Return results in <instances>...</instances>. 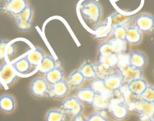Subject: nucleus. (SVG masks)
Returning <instances> with one entry per match:
<instances>
[{
    "label": "nucleus",
    "instance_id": "obj_28",
    "mask_svg": "<svg viewBox=\"0 0 154 121\" xmlns=\"http://www.w3.org/2000/svg\"><path fill=\"white\" fill-rule=\"evenodd\" d=\"M66 114L60 108H53L47 112L45 121H65Z\"/></svg>",
    "mask_w": 154,
    "mask_h": 121
},
{
    "label": "nucleus",
    "instance_id": "obj_16",
    "mask_svg": "<svg viewBox=\"0 0 154 121\" xmlns=\"http://www.w3.org/2000/svg\"><path fill=\"white\" fill-rule=\"evenodd\" d=\"M96 94V92L91 87H86L77 90L75 96L82 104L92 105Z\"/></svg>",
    "mask_w": 154,
    "mask_h": 121
},
{
    "label": "nucleus",
    "instance_id": "obj_19",
    "mask_svg": "<svg viewBox=\"0 0 154 121\" xmlns=\"http://www.w3.org/2000/svg\"><path fill=\"white\" fill-rule=\"evenodd\" d=\"M119 63V55L114 54H107L99 55V63L109 69H117Z\"/></svg>",
    "mask_w": 154,
    "mask_h": 121
},
{
    "label": "nucleus",
    "instance_id": "obj_11",
    "mask_svg": "<svg viewBox=\"0 0 154 121\" xmlns=\"http://www.w3.org/2000/svg\"><path fill=\"white\" fill-rule=\"evenodd\" d=\"M70 90L67 81L63 79V81L51 86L48 96L54 99H63L69 94Z\"/></svg>",
    "mask_w": 154,
    "mask_h": 121
},
{
    "label": "nucleus",
    "instance_id": "obj_23",
    "mask_svg": "<svg viewBox=\"0 0 154 121\" xmlns=\"http://www.w3.org/2000/svg\"><path fill=\"white\" fill-rule=\"evenodd\" d=\"M66 81H67L70 89L75 90V89L80 88L84 83L85 79L83 77V75H81V72H79V70L75 69L69 75Z\"/></svg>",
    "mask_w": 154,
    "mask_h": 121
},
{
    "label": "nucleus",
    "instance_id": "obj_14",
    "mask_svg": "<svg viewBox=\"0 0 154 121\" xmlns=\"http://www.w3.org/2000/svg\"><path fill=\"white\" fill-rule=\"evenodd\" d=\"M143 39V33L135 26H128L126 29L125 41L128 45H137L141 42Z\"/></svg>",
    "mask_w": 154,
    "mask_h": 121
},
{
    "label": "nucleus",
    "instance_id": "obj_34",
    "mask_svg": "<svg viewBox=\"0 0 154 121\" xmlns=\"http://www.w3.org/2000/svg\"><path fill=\"white\" fill-rule=\"evenodd\" d=\"M9 41L6 39H0V60H3L5 59L6 51H7L8 45Z\"/></svg>",
    "mask_w": 154,
    "mask_h": 121
},
{
    "label": "nucleus",
    "instance_id": "obj_9",
    "mask_svg": "<svg viewBox=\"0 0 154 121\" xmlns=\"http://www.w3.org/2000/svg\"><path fill=\"white\" fill-rule=\"evenodd\" d=\"M109 111L111 116L116 120L122 121L127 118L129 114V105L125 102H111L109 107Z\"/></svg>",
    "mask_w": 154,
    "mask_h": 121
},
{
    "label": "nucleus",
    "instance_id": "obj_13",
    "mask_svg": "<svg viewBox=\"0 0 154 121\" xmlns=\"http://www.w3.org/2000/svg\"><path fill=\"white\" fill-rule=\"evenodd\" d=\"M147 86H148L147 82L142 78L130 81L129 84H126V87L127 91L129 93V94H131L132 96H135L136 99H138L144 93V91L146 90Z\"/></svg>",
    "mask_w": 154,
    "mask_h": 121
},
{
    "label": "nucleus",
    "instance_id": "obj_32",
    "mask_svg": "<svg viewBox=\"0 0 154 121\" xmlns=\"http://www.w3.org/2000/svg\"><path fill=\"white\" fill-rule=\"evenodd\" d=\"M87 121H109L108 117L104 114L103 111L95 112L90 114L87 119Z\"/></svg>",
    "mask_w": 154,
    "mask_h": 121
},
{
    "label": "nucleus",
    "instance_id": "obj_30",
    "mask_svg": "<svg viewBox=\"0 0 154 121\" xmlns=\"http://www.w3.org/2000/svg\"><path fill=\"white\" fill-rule=\"evenodd\" d=\"M126 26H121L113 28L111 34V39L125 41V38H126Z\"/></svg>",
    "mask_w": 154,
    "mask_h": 121
},
{
    "label": "nucleus",
    "instance_id": "obj_22",
    "mask_svg": "<svg viewBox=\"0 0 154 121\" xmlns=\"http://www.w3.org/2000/svg\"><path fill=\"white\" fill-rule=\"evenodd\" d=\"M57 67V62L51 55H45L38 66V72L41 75H46Z\"/></svg>",
    "mask_w": 154,
    "mask_h": 121
},
{
    "label": "nucleus",
    "instance_id": "obj_29",
    "mask_svg": "<svg viewBox=\"0 0 154 121\" xmlns=\"http://www.w3.org/2000/svg\"><path fill=\"white\" fill-rule=\"evenodd\" d=\"M95 31L96 33V37L97 39H103L111 36L112 29H111V26L108 25V21H105L103 23L96 26Z\"/></svg>",
    "mask_w": 154,
    "mask_h": 121
},
{
    "label": "nucleus",
    "instance_id": "obj_24",
    "mask_svg": "<svg viewBox=\"0 0 154 121\" xmlns=\"http://www.w3.org/2000/svg\"><path fill=\"white\" fill-rule=\"evenodd\" d=\"M111 19V29L113 28L116 26H126L127 27L128 26H129V23H131V21L132 20L133 17H126L123 16L121 14L117 13V12H115L114 14H113L110 17Z\"/></svg>",
    "mask_w": 154,
    "mask_h": 121
},
{
    "label": "nucleus",
    "instance_id": "obj_37",
    "mask_svg": "<svg viewBox=\"0 0 154 121\" xmlns=\"http://www.w3.org/2000/svg\"><path fill=\"white\" fill-rule=\"evenodd\" d=\"M2 1H3V0H0V2H2Z\"/></svg>",
    "mask_w": 154,
    "mask_h": 121
},
{
    "label": "nucleus",
    "instance_id": "obj_8",
    "mask_svg": "<svg viewBox=\"0 0 154 121\" xmlns=\"http://www.w3.org/2000/svg\"><path fill=\"white\" fill-rule=\"evenodd\" d=\"M33 9L29 5L28 7L16 17L17 29L20 31H29L32 28Z\"/></svg>",
    "mask_w": 154,
    "mask_h": 121
},
{
    "label": "nucleus",
    "instance_id": "obj_27",
    "mask_svg": "<svg viewBox=\"0 0 154 121\" xmlns=\"http://www.w3.org/2000/svg\"><path fill=\"white\" fill-rule=\"evenodd\" d=\"M12 67L18 72L20 74H26L31 70L32 66H30L29 63L26 60L25 57L23 58L19 59L17 61L14 62L12 63Z\"/></svg>",
    "mask_w": 154,
    "mask_h": 121
},
{
    "label": "nucleus",
    "instance_id": "obj_21",
    "mask_svg": "<svg viewBox=\"0 0 154 121\" xmlns=\"http://www.w3.org/2000/svg\"><path fill=\"white\" fill-rule=\"evenodd\" d=\"M45 79L50 85H54L64 79V71L60 66H57L45 75Z\"/></svg>",
    "mask_w": 154,
    "mask_h": 121
},
{
    "label": "nucleus",
    "instance_id": "obj_25",
    "mask_svg": "<svg viewBox=\"0 0 154 121\" xmlns=\"http://www.w3.org/2000/svg\"><path fill=\"white\" fill-rule=\"evenodd\" d=\"M79 72L85 80H95L97 78L95 64L92 63H85L78 69Z\"/></svg>",
    "mask_w": 154,
    "mask_h": 121
},
{
    "label": "nucleus",
    "instance_id": "obj_1",
    "mask_svg": "<svg viewBox=\"0 0 154 121\" xmlns=\"http://www.w3.org/2000/svg\"><path fill=\"white\" fill-rule=\"evenodd\" d=\"M79 13L87 23L97 26L102 19V6L96 0H84L79 5Z\"/></svg>",
    "mask_w": 154,
    "mask_h": 121
},
{
    "label": "nucleus",
    "instance_id": "obj_10",
    "mask_svg": "<svg viewBox=\"0 0 154 121\" xmlns=\"http://www.w3.org/2000/svg\"><path fill=\"white\" fill-rule=\"evenodd\" d=\"M102 81L105 87L111 92L118 91L122 88V87H123V78L119 70H117L114 73L105 77Z\"/></svg>",
    "mask_w": 154,
    "mask_h": 121
},
{
    "label": "nucleus",
    "instance_id": "obj_36",
    "mask_svg": "<svg viewBox=\"0 0 154 121\" xmlns=\"http://www.w3.org/2000/svg\"><path fill=\"white\" fill-rule=\"evenodd\" d=\"M114 121H120V120H114Z\"/></svg>",
    "mask_w": 154,
    "mask_h": 121
},
{
    "label": "nucleus",
    "instance_id": "obj_39",
    "mask_svg": "<svg viewBox=\"0 0 154 121\" xmlns=\"http://www.w3.org/2000/svg\"><path fill=\"white\" fill-rule=\"evenodd\" d=\"M153 73H154V71H153Z\"/></svg>",
    "mask_w": 154,
    "mask_h": 121
},
{
    "label": "nucleus",
    "instance_id": "obj_31",
    "mask_svg": "<svg viewBox=\"0 0 154 121\" xmlns=\"http://www.w3.org/2000/svg\"><path fill=\"white\" fill-rule=\"evenodd\" d=\"M140 99L154 103V86L148 85L144 93L140 96Z\"/></svg>",
    "mask_w": 154,
    "mask_h": 121
},
{
    "label": "nucleus",
    "instance_id": "obj_5",
    "mask_svg": "<svg viewBox=\"0 0 154 121\" xmlns=\"http://www.w3.org/2000/svg\"><path fill=\"white\" fill-rule=\"evenodd\" d=\"M28 6V0H6L2 10L9 16L16 18Z\"/></svg>",
    "mask_w": 154,
    "mask_h": 121
},
{
    "label": "nucleus",
    "instance_id": "obj_6",
    "mask_svg": "<svg viewBox=\"0 0 154 121\" xmlns=\"http://www.w3.org/2000/svg\"><path fill=\"white\" fill-rule=\"evenodd\" d=\"M135 26L142 33H152L154 31V17L147 13H141L135 17Z\"/></svg>",
    "mask_w": 154,
    "mask_h": 121
},
{
    "label": "nucleus",
    "instance_id": "obj_26",
    "mask_svg": "<svg viewBox=\"0 0 154 121\" xmlns=\"http://www.w3.org/2000/svg\"><path fill=\"white\" fill-rule=\"evenodd\" d=\"M110 45H111V50H112L113 54H117V55H121L125 53L127 48V43L126 41L117 40V39H111L108 40Z\"/></svg>",
    "mask_w": 154,
    "mask_h": 121
},
{
    "label": "nucleus",
    "instance_id": "obj_4",
    "mask_svg": "<svg viewBox=\"0 0 154 121\" xmlns=\"http://www.w3.org/2000/svg\"><path fill=\"white\" fill-rule=\"evenodd\" d=\"M51 85L45 81V78L37 77L31 81L29 91L32 96L35 98H43L48 96Z\"/></svg>",
    "mask_w": 154,
    "mask_h": 121
},
{
    "label": "nucleus",
    "instance_id": "obj_33",
    "mask_svg": "<svg viewBox=\"0 0 154 121\" xmlns=\"http://www.w3.org/2000/svg\"><path fill=\"white\" fill-rule=\"evenodd\" d=\"M98 53L99 55H103V54H113L112 50H111V45L108 41L103 42L101 45H99V48H98Z\"/></svg>",
    "mask_w": 154,
    "mask_h": 121
},
{
    "label": "nucleus",
    "instance_id": "obj_17",
    "mask_svg": "<svg viewBox=\"0 0 154 121\" xmlns=\"http://www.w3.org/2000/svg\"><path fill=\"white\" fill-rule=\"evenodd\" d=\"M16 109V101L10 94H3L0 96V111L5 114H11Z\"/></svg>",
    "mask_w": 154,
    "mask_h": 121
},
{
    "label": "nucleus",
    "instance_id": "obj_2",
    "mask_svg": "<svg viewBox=\"0 0 154 121\" xmlns=\"http://www.w3.org/2000/svg\"><path fill=\"white\" fill-rule=\"evenodd\" d=\"M130 111L137 113L141 118L154 117V103L145 102L139 98L134 99L129 104Z\"/></svg>",
    "mask_w": 154,
    "mask_h": 121
},
{
    "label": "nucleus",
    "instance_id": "obj_15",
    "mask_svg": "<svg viewBox=\"0 0 154 121\" xmlns=\"http://www.w3.org/2000/svg\"><path fill=\"white\" fill-rule=\"evenodd\" d=\"M0 77L8 87L11 86L17 79V75L14 72L6 62L0 65Z\"/></svg>",
    "mask_w": 154,
    "mask_h": 121
},
{
    "label": "nucleus",
    "instance_id": "obj_20",
    "mask_svg": "<svg viewBox=\"0 0 154 121\" xmlns=\"http://www.w3.org/2000/svg\"><path fill=\"white\" fill-rule=\"evenodd\" d=\"M111 104V99L110 96L96 93L92 105L96 111H103L105 110L108 109Z\"/></svg>",
    "mask_w": 154,
    "mask_h": 121
},
{
    "label": "nucleus",
    "instance_id": "obj_35",
    "mask_svg": "<svg viewBox=\"0 0 154 121\" xmlns=\"http://www.w3.org/2000/svg\"><path fill=\"white\" fill-rule=\"evenodd\" d=\"M141 121H154V117H151V118H141Z\"/></svg>",
    "mask_w": 154,
    "mask_h": 121
},
{
    "label": "nucleus",
    "instance_id": "obj_3",
    "mask_svg": "<svg viewBox=\"0 0 154 121\" xmlns=\"http://www.w3.org/2000/svg\"><path fill=\"white\" fill-rule=\"evenodd\" d=\"M60 109L66 115H70L72 118L75 119L81 115L84 111V106L76 96H74L63 100L60 104Z\"/></svg>",
    "mask_w": 154,
    "mask_h": 121
},
{
    "label": "nucleus",
    "instance_id": "obj_38",
    "mask_svg": "<svg viewBox=\"0 0 154 121\" xmlns=\"http://www.w3.org/2000/svg\"><path fill=\"white\" fill-rule=\"evenodd\" d=\"M0 85H1V82H0Z\"/></svg>",
    "mask_w": 154,
    "mask_h": 121
},
{
    "label": "nucleus",
    "instance_id": "obj_18",
    "mask_svg": "<svg viewBox=\"0 0 154 121\" xmlns=\"http://www.w3.org/2000/svg\"><path fill=\"white\" fill-rule=\"evenodd\" d=\"M45 53L43 50L38 48H35L26 55V58L29 63L32 67H37L45 57Z\"/></svg>",
    "mask_w": 154,
    "mask_h": 121
},
{
    "label": "nucleus",
    "instance_id": "obj_7",
    "mask_svg": "<svg viewBox=\"0 0 154 121\" xmlns=\"http://www.w3.org/2000/svg\"><path fill=\"white\" fill-rule=\"evenodd\" d=\"M121 76L123 78V86H126L129 84L130 81L133 80L138 79V78H142L144 75V72L141 69H136L132 66H129L128 63L126 64H123L122 67L119 68Z\"/></svg>",
    "mask_w": 154,
    "mask_h": 121
},
{
    "label": "nucleus",
    "instance_id": "obj_12",
    "mask_svg": "<svg viewBox=\"0 0 154 121\" xmlns=\"http://www.w3.org/2000/svg\"><path fill=\"white\" fill-rule=\"evenodd\" d=\"M128 64L132 67L143 70L147 64V57L141 51H132L128 55Z\"/></svg>",
    "mask_w": 154,
    "mask_h": 121
}]
</instances>
